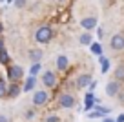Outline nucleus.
Returning a JSON list of instances; mask_svg holds the SVG:
<instances>
[{
    "mask_svg": "<svg viewBox=\"0 0 124 122\" xmlns=\"http://www.w3.org/2000/svg\"><path fill=\"white\" fill-rule=\"evenodd\" d=\"M102 35H104V31H102V27H99V29H97V37L102 38Z\"/></svg>",
    "mask_w": 124,
    "mask_h": 122,
    "instance_id": "obj_26",
    "label": "nucleus"
},
{
    "mask_svg": "<svg viewBox=\"0 0 124 122\" xmlns=\"http://www.w3.org/2000/svg\"><path fill=\"white\" fill-rule=\"evenodd\" d=\"M0 31H2V26H0Z\"/></svg>",
    "mask_w": 124,
    "mask_h": 122,
    "instance_id": "obj_33",
    "label": "nucleus"
},
{
    "mask_svg": "<svg viewBox=\"0 0 124 122\" xmlns=\"http://www.w3.org/2000/svg\"><path fill=\"white\" fill-rule=\"evenodd\" d=\"M0 122H9V118L6 115H0Z\"/></svg>",
    "mask_w": 124,
    "mask_h": 122,
    "instance_id": "obj_27",
    "label": "nucleus"
},
{
    "mask_svg": "<svg viewBox=\"0 0 124 122\" xmlns=\"http://www.w3.org/2000/svg\"><path fill=\"white\" fill-rule=\"evenodd\" d=\"M91 82H93L91 75H89V73H82V75L77 76L75 86H77V89H86V88H89V86H91Z\"/></svg>",
    "mask_w": 124,
    "mask_h": 122,
    "instance_id": "obj_7",
    "label": "nucleus"
},
{
    "mask_svg": "<svg viewBox=\"0 0 124 122\" xmlns=\"http://www.w3.org/2000/svg\"><path fill=\"white\" fill-rule=\"evenodd\" d=\"M0 2H6V0H0Z\"/></svg>",
    "mask_w": 124,
    "mask_h": 122,
    "instance_id": "obj_32",
    "label": "nucleus"
},
{
    "mask_svg": "<svg viewBox=\"0 0 124 122\" xmlns=\"http://www.w3.org/2000/svg\"><path fill=\"white\" fill-rule=\"evenodd\" d=\"M24 68L22 66H18V64H11L8 68V78L11 80V82H20V80L24 78Z\"/></svg>",
    "mask_w": 124,
    "mask_h": 122,
    "instance_id": "obj_2",
    "label": "nucleus"
},
{
    "mask_svg": "<svg viewBox=\"0 0 124 122\" xmlns=\"http://www.w3.org/2000/svg\"><path fill=\"white\" fill-rule=\"evenodd\" d=\"M22 91H24V88L20 86V82H11V84H9V89H8V97L9 99H16Z\"/></svg>",
    "mask_w": 124,
    "mask_h": 122,
    "instance_id": "obj_10",
    "label": "nucleus"
},
{
    "mask_svg": "<svg viewBox=\"0 0 124 122\" xmlns=\"http://www.w3.org/2000/svg\"><path fill=\"white\" fill-rule=\"evenodd\" d=\"M53 37H55V33H53V29H51L49 26H40L39 29L35 31V40L39 44H49L51 40H53Z\"/></svg>",
    "mask_w": 124,
    "mask_h": 122,
    "instance_id": "obj_1",
    "label": "nucleus"
},
{
    "mask_svg": "<svg viewBox=\"0 0 124 122\" xmlns=\"http://www.w3.org/2000/svg\"><path fill=\"white\" fill-rule=\"evenodd\" d=\"M57 2L58 4H64V2H68V0H57Z\"/></svg>",
    "mask_w": 124,
    "mask_h": 122,
    "instance_id": "obj_30",
    "label": "nucleus"
},
{
    "mask_svg": "<svg viewBox=\"0 0 124 122\" xmlns=\"http://www.w3.org/2000/svg\"><path fill=\"white\" fill-rule=\"evenodd\" d=\"M99 60H101V66H102L101 71L102 73H108L109 71V66H111V64H109V60H108V58H104V57H99Z\"/></svg>",
    "mask_w": 124,
    "mask_h": 122,
    "instance_id": "obj_21",
    "label": "nucleus"
},
{
    "mask_svg": "<svg viewBox=\"0 0 124 122\" xmlns=\"http://www.w3.org/2000/svg\"><path fill=\"white\" fill-rule=\"evenodd\" d=\"M46 122H60V118H58V115H49L46 118Z\"/></svg>",
    "mask_w": 124,
    "mask_h": 122,
    "instance_id": "obj_23",
    "label": "nucleus"
},
{
    "mask_svg": "<svg viewBox=\"0 0 124 122\" xmlns=\"http://www.w3.org/2000/svg\"><path fill=\"white\" fill-rule=\"evenodd\" d=\"M0 66H2V64H0Z\"/></svg>",
    "mask_w": 124,
    "mask_h": 122,
    "instance_id": "obj_34",
    "label": "nucleus"
},
{
    "mask_svg": "<svg viewBox=\"0 0 124 122\" xmlns=\"http://www.w3.org/2000/svg\"><path fill=\"white\" fill-rule=\"evenodd\" d=\"M89 102H95V97H93L91 91H88V93H86V97H84V104H89Z\"/></svg>",
    "mask_w": 124,
    "mask_h": 122,
    "instance_id": "obj_22",
    "label": "nucleus"
},
{
    "mask_svg": "<svg viewBox=\"0 0 124 122\" xmlns=\"http://www.w3.org/2000/svg\"><path fill=\"white\" fill-rule=\"evenodd\" d=\"M113 80H117V82H120V84L124 82V64H119V66L115 68V73H113Z\"/></svg>",
    "mask_w": 124,
    "mask_h": 122,
    "instance_id": "obj_15",
    "label": "nucleus"
},
{
    "mask_svg": "<svg viewBox=\"0 0 124 122\" xmlns=\"http://www.w3.org/2000/svg\"><path fill=\"white\" fill-rule=\"evenodd\" d=\"M15 8H18V9L26 8V0H15Z\"/></svg>",
    "mask_w": 124,
    "mask_h": 122,
    "instance_id": "obj_24",
    "label": "nucleus"
},
{
    "mask_svg": "<svg viewBox=\"0 0 124 122\" xmlns=\"http://www.w3.org/2000/svg\"><path fill=\"white\" fill-rule=\"evenodd\" d=\"M57 73L55 71H44L42 73V84L46 86L47 89H51V88H55L57 86Z\"/></svg>",
    "mask_w": 124,
    "mask_h": 122,
    "instance_id": "obj_5",
    "label": "nucleus"
},
{
    "mask_svg": "<svg viewBox=\"0 0 124 122\" xmlns=\"http://www.w3.org/2000/svg\"><path fill=\"white\" fill-rule=\"evenodd\" d=\"M89 49H91L93 55H97V57H102V44L101 42H93L91 46H89Z\"/></svg>",
    "mask_w": 124,
    "mask_h": 122,
    "instance_id": "obj_19",
    "label": "nucleus"
},
{
    "mask_svg": "<svg viewBox=\"0 0 124 122\" xmlns=\"http://www.w3.org/2000/svg\"><path fill=\"white\" fill-rule=\"evenodd\" d=\"M33 117H35V111H33V109L26 111V118H29V120H31V118H33Z\"/></svg>",
    "mask_w": 124,
    "mask_h": 122,
    "instance_id": "obj_25",
    "label": "nucleus"
},
{
    "mask_svg": "<svg viewBox=\"0 0 124 122\" xmlns=\"http://www.w3.org/2000/svg\"><path fill=\"white\" fill-rule=\"evenodd\" d=\"M115 120H117V122H124V113H122V115H119V117H117Z\"/></svg>",
    "mask_w": 124,
    "mask_h": 122,
    "instance_id": "obj_28",
    "label": "nucleus"
},
{
    "mask_svg": "<svg viewBox=\"0 0 124 122\" xmlns=\"http://www.w3.org/2000/svg\"><path fill=\"white\" fill-rule=\"evenodd\" d=\"M6 2H8V4H11V2H15V0H6Z\"/></svg>",
    "mask_w": 124,
    "mask_h": 122,
    "instance_id": "obj_31",
    "label": "nucleus"
},
{
    "mask_svg": "<svg viewBox=\"0 0 124 122\" xmlns=\"http://www.w3.org/2000/svg\"><path fill=\"white\" fill-rule=\"evenodd\" d=\"M27 58H29L31 64H35V62H42L44 51L42 49H31V51H27Z\"/></svg>",
    "mask_w": 124,
    "mask_h": 122,
    "instance_id": "obj_11",
    "label": "nucleus"
},
{
    "mask_svg": "<svg viewBox=\"0 0 124 122\" xmlns=\"http://www.w3.org/2000/svg\"><path fill=\"white\" fill-rule=\"evenodd\" d=\"M109 47L113 51H122L124 49V35L122 33H115L109 40Z\"/></svg>",
    "mask_w": 124,
    "mask_h": 122,
    "instance_id": "obj_6",
    "label": "nucleus"
},
{
    "mask_svg": "<svg viewBox=\"0 0 124 122\" xmlns=\"http://www.w3.org/2000/svg\"><path fill=\"white\" fill-rule=\"evenodd\" d=\"M80 26L84 31H91V29H97V18L95 16H84L80 20Z\"/></svg>",
    "mask_w": 124,
    "mask_h": 122,
    "instance_id": "obj_9",
    "label": "nucleus"
},
{
    "mask_svg": "<svg viewBox=\"0 0 124 122\" xmlns=\"http://www.w3.org/2000/svg\"><path fill=\"white\" fill-rule=\"evenodd\" d=\"M102 122H117V120H113V118H102Z\"/></svg>",
    "mask_w": 124,
    "mask_h": 122,
    "instance_id": "obj_29",
    "label": "nucleus"
},
{
    "mask_svg": "<svg viewBox=\"0 0 124 122\" xmlns=\"http://www.w3.org/2000/svg\"><path fill=\"white\" fill-rule=\"evenodd\" d=\"M39 73H42V62H35V64H31V68H29V75L37 76Z\"/></svg>",
    "mask_w": 124,
    "mask_h": 122,
    "instance_id": "obj_17",
    "label": "nucleus"
},
{
    "mask_svg": "<svg viewBox=\"0 0 124 122\" xmlns=\"http://www.w3.org/2000/svg\"><path fill=\"white\" fill-rule=\"evenodd\" d=\"M58 106H60L62 109H71V107L75 106V97L71 95V93H62V95L58 97Z\"/></svg>",
    "mask_w": 124,
    "mask_h": 122,
    "instance_id": "obj_4",
    "label": "nucleus"
},
{
    "mask_svg": "<svg viewBox=\"0 0 124 122\" xmlns=\"http://www.w3.org/2000/svg\"><path fill=\"white\" fill-rule=\"evenodd\" d=\"M8 89H9V86H8V82H6V78L0 76V99L8 97Z\"/></svg>",
    "mask_w": 124,
    "mask_h": 122,
    "instance_id": "obj_18",
    "label": "nucleus"
},
{
    "mask_svg": "<svg viewBox=\"0 0 124 122\" xmlns=\"http://www.w3.org/2000/svg\"><path fill=\"white\" fill-rule=\"evenodd\" d=\"M109 111H111L109 107H101V106H97V111L89 113V118H102V117H106Z\"/></svg>",
    "mask_w": 124,
    "mask_h": 122,
    "instance_id": "obj_14",
    "label": "nucleus"
},
{
    "mask_svg": "<svg viewBox=\"0 0 124 122\" xmlns=\"http://www.w3.org/2000/svg\"><path fill=\"white\" fill-rule=\"evenodd\" d=\"M0 64H2V66L9 64V55H8V49H6V47L0 49Z\"/></svg>",
    "mask_w": 124,
    "mask_h": 122,
    "instance_id": "obj_20",
    "label": "nucleus"
},
{
    "mask_svg": "<svg viewBox=\"0 0 124 122\" xmlns=\"http://www.w3.org/2000/svg\"><path fill=\"white\" fill-rule=\"evenodd\" d=\"M78 42H80L82 46H91L93 44V35L89 33V31H84V33L80 35V38H78Z\"/></svg>",
    "mask_w": 124,
    "mask_h": 122,
    "instance_id": "obj_16",
    "label": "nucleus"
},
{
    "mask_svg": "<svg viewBox=\"0 0 124 122\" xmlns=\"http://www.w3.org/2000/svg\"><path fill=\"white\" fill-rule=\"evenodd\" d=\"M120 93V82L117 80H109L108 84H106V95L108 97H117Z\"/></svg>",
    "mask_w": 124,
    "mask_h": 122,
    "instance_id": "obj_8",
    "label": "nucleus"
},
{
    "mask_svg": "<svg viewBox=\"0 0 124 122\" xmlns=\"http://www.w3.org/2000/svg\"><path fill=\"white\" fill-rule=\"evenodd\" d=\"M37 82H39V80H37V76H33V75H29L27 76V80H24V84H22V88H24V91H33V89H35V86H37Z\"/></svg>",
    "mask_w": 124,
    "mask_h": 122,
    "instance_id": "obj_13",
    "label": "nucleus"
},
{
    "mask_svg": "<svg viewBox=\"0 0 124 122\" xmlns=\"http://www.w3.org/2000/svg\"><path fill=\"white\" fill-rule=\"evenodd\" d=\"M47 100H49V93H47L46 89H37V91L33 93V106L42 107V106L47 104Z\"/></svg>",
    "mask_w": 124,
    "mask_h": 122,
    "instance_id": "obj_3",
    "label": "nucleus"
},
{
    "mask_svg": "<svg viewBox=\"0 0 124 122\" xmlns=\"http://www.w3.org/2000/svg\"><path fill=\"white\" fill-rule=\"evenodd\" d=\"M68 68H70V58L66 55H58L57 57V69L58 71H66Z\"/></svg>",
    "mask_w": 124,
    "mask_h": 122,
    "instance_id": "obj_12",
    "label": "nucleus"
}]
</instances>
